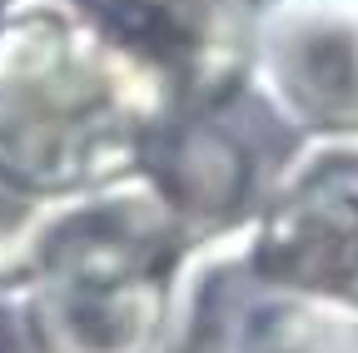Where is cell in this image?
<instances>
[{
  "label": "cell",
  "instance_id": "obj_1",
  "mask_svg": "<svg viewBox=\"0 0 358 353\" xmlns=\"http://www.w3.org/2000/svg\"><path fill=\"white\" fill-rule=\"evenodd\" d=\"M174 110L159 75L75 0L0 10V174L40 199H70L134 174Z\"/></svg>",
  "mask_w": 358,
  "mask_h": 353
},
{
  "label": "cell",
  "instance_id": "obj_2",
  "mask_svg": "<svg viewBox=\"0 0 358 353\" xmlns=\"http://www.w3.org/2000/svg\"><path fill=\"white\" fill-rule=\"evenodd\" d=\"M189 244L140 174L60 199L25 279L40 333L55 353H155Z\"/></svg>",
  "mask_w": 358,
  "mask_h": 353
},
{
  "label": "cell",
  "instance_id": "obj_3",
  "mask_svg": "<svg viewBox=\"0 0 358 353\" xmlns=\"http://www.w3.org/2000/svg\"><path fill=\"white\" fill-rule=\"evenodd\" d=\"M259 269L338 314H358V135L299 140L249 214Z\"/></svg>",
  "mask_w": 358,
  "mask_h": 353
},
{
  "label": "cell",
  "instance_id": "obj_4",
  "mask_svg": "<svg viewBox=\"0 0 358 353\" xmlns=\"http://www.w3.org/2000/svg\"><path fill=\"white\" fill-rule=\"evenodd\" d=\"M338 319L348 314L313 303L259 269L244 219L185 249L155 353H299Z\"/></svg>",
  "mask_w": 358,
  "mask_h": 353
},
{
  "label": "cell",
  "instance_id": "obj_5",
  "mask_svg": "<svg viewBox=\"0 0 358 353\" xmlns=\"http://www.w3.org/2000/svg\"><path fill=\"white\" fill-rule=\"evenodd\" d=\"M249 95L299 140L358 135V0H259Z\"/></svg>",
  "mask_w": 358,
  "mask_h": 353
},
{
  "label": "cell",
  "instance_id": "obj_6",
  "mask_svg": "<svg viewBox=\"0 0 358 353\" xmlns=\"http://www.w3.org/2000/svg\"><path fill=\"white\" fill-rule=\"evenodd\" d=\"M140 55L174 110H234L249 95L259 0H75Z\"/></svg>",
  "mask_w": 358,
  "mask_h": 353
},
{
  "label": "cell",
  "instance_id": "obj_7",
  "mask_svg": "<svg viewBox=\"0 0 358 353\" xmlns=\"http://www.w3.org/2000/svg\"><path fill=\"white\" fill-rule=\"evenodd\" d=\"M134 174L159 194L194 244L244 224L268 180L234 110H169L145 140Z\"/></svg>",
  "mask_w": 358,
  "mask_h": 353
},
{
  "label": "cell",
  "instance_id": "obj_8",
  "mask_svg": "<svg viewBox=\"0 0 358 353\" xmlns=\"http://www.w3.org/2000/svg\"><path fill=\"white\" fill-rule=\"evenodd\" d=\"M55 209H60V199L25 194L0 174V284H25L30 279Z\"/></svg>",
  "mask_w": 358,
  "mask_h": 353
},
{
  "label": "cell",
  "instance_id": "obj_9",
  "mask_svg": "<svg viewBox=\"0 0 358 353\" xmlns=\"http://www.w3.org/2000/svg\"><path fill=\"white\" fill-rule=\"evenodd\" d=\"M0 353H55L50 338L40 333L25 284H0Z\"/></svg>",
  "mask_w": 358,
  "mask_h": 353
},
{
  "label": "cell",
  "instance_id": "obj_10",
  "mask_svg": "<svg viewBox=\"0 0 358 353\" xmlns=\"http://www.w3.org/2000/svg\"><path fill=\"white\" fill-rule=\"evenodd\" d=\"M299 353H358V314L338 319L319 343H308V348H299Z\"/></svg>",
  "mask_w": 358,
  "mask_h": 353
},
{
  "label": "cell",
  "instance_id": "obj_11",
  "mask_svg": "<svg viewBox=\"0 0 358 353\" xmlns=\"http://www.w3.org/2000/svg\"><path fill=\"white\" fill-rule=\"evenodd\" d=\"M6 6H15V0H0V10H6Z\"/></svg>",
  "mask_w": 358,
  "mask_h": 353
}]
</instances>
